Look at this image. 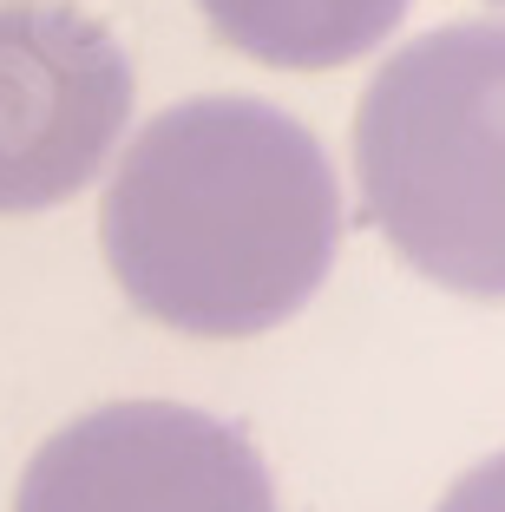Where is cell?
I'll return each mask as SVG.
<instances>
[{"label":"cell","instance_id":"cell-1","mask_svg":"<svg viewBox=\"0 0 505 512\" xmlns=\"http://www.w3.org/2000/svg\"><path fill=\"white\" fill-rule=\"evenodd\" d=\"M99 243L151 322L210 342L263 335L328 283L342 250L335 165L263 99H184L119 158Z\"/></svg>","mask_w":505,"mask_h":512},{"label":"cell","instance_id":"cell-2","mask_svg":"<svg viewBox=\"0 0 505 512\" xmlns=\"http://www.w3.org/2000/svg\"><path fill=\"white\" fill-rule=\"evenodd\" d=\"M355 171L374 230L427 283L505 302V20L387 53L355 112Z\"/></svg>","mask_w":505,"mask_h":512},{"label":"cell","instance_id":"cell-3","mask_svg":"<svg viewBox=\"0 0 505 512\" xmlns=\"http://www.w3.org/2000/svg\"><path fill=\"white\" fill-rule=\"evenodd\" d=\"M132 119V60L79 7H0V217L86 191Z\"/></svg>","mask_w":505,"mask_h":512},{"label":"cell","instance_id":"cell-4","mask_svg":"<svg viewBox=\"0 0 505 512\" xmlns=\"http://www.w3.org/2000/svg\"><path fill=\"white\" fill-rule=\"evenodd\" d=\"M14 512H276V486L230 421L178 401H119L33 453Z\"/></svg>","mask_w":505,"mask_h":512},{"label":"cell","instance_id":"cell-5","mask_svg":"<svg viewBox=\"0 0 505 512\" xmlns=\"http://www.w3.org/2000/svg\"><path fill=\"white\" fill-rule=\"evenodd\" d=\"M197 7L217 27V40H230L250 60L322 73L374 53L414 0H197Z\"/></svg>","mask_w":505,"mask_h":512},{"label":"cell","instance_id":"cell-6","mask_svg":"<svg viewBox=\"0 0 505 512\" xmlns=\"http://www.w3.org/2000/svg\"><path fill=\"white\" fill-rule=\"evenodd\" d=\"M433 512H505V453H492L473 473H460Z\"/></svg>","mask_w":505,"mask_h":512},{"label":"cell","instance_id":"cell-7","mask_svg":"<svg viewBox=\"0 0 505 512\" xmlns=\"http://www.w3.org/2000/svg\"><path fill=\"white\" fill-rule=\"evenodd\" d=\"M499 7H505V0H499Z\"/></svg>","mask_w":505,"mask_h":512}]
</instances>
